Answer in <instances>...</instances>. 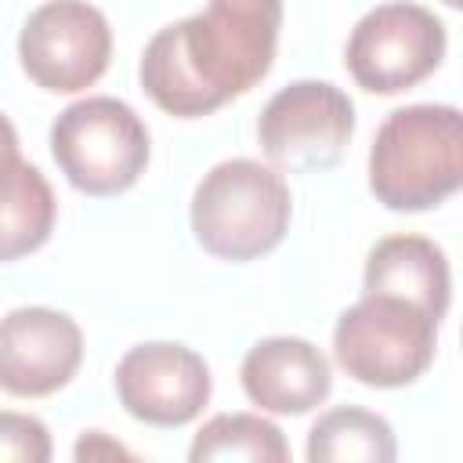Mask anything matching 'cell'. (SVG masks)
Returning a JSON list of instances; mask_svg holds the SVG:
<instances>
[{
  "mask_svg": "<svg viewBox=\"0 0 463 463\" xmlns=\"http://www.w3.org/2000/svg\"><path fill=\"white\" fill-rule=\"evenodd\" d=\"M365 293H394L420 304L438 322L449 311L452 279L445 250L423 235H387L365 257Z\"/></svg>",
  "mask_w": 463,
  "mask_h": 463,
  "instance_id": "cell-12",
  "label": "cell"
},
{
  "mask_svg": "<svg viewBox=\"0 0 463 463\" xmlns=\"http://www.w3.org/2000/svg\"><path fill=\"white\" fill-rule=\"evenodd\" d=\"M438 318L394 293H365L333 326L336 365L365 387H405L434 362Z\"/></svg>",
  "mask_w": 463,
  "mask_h": 463,
  "instance_id": "cell-4",
  "label": "cell"
},
{
  "mask_svg": "<svg viewBox=\"0 0 463 463\" xmlns=\"http://www.w3.org/2000/svg\"><path fill=\"white\" fill-rule=\"evenodd\" d=\"M239 380L253 405L279 416L311 412L333 391L329 358L311 340H300V336L257 340L242 358Z\"/></svg>",
  "mask_w": 463,
  "mask_h": 463,
  "instance_id": "cell-11",
  "label": "cell"
},
{
  "mask_svg": "<svg viewBox=\"0 0 463 463\" xmlns=\"http://www.w3.org/2000/svg\"><path fill=\"white\" fill-rule=\"evenodd\" d=\"M445 4H449V7H459V0H445Z\"/></svg>",
  "mask_w": 463,
  "mask_h": 463,
  "instance_id": "cell-19",
  "label": "cell"
},
{
  "mask_svg": "<svg viewBox=\"0 0 463 463\" xmlns=\"http://www.w3.org/2000/svg\"><path fill=\"white\" fill-rule=\"evenodd\" d=\"M18 58L25 76L51 94L87 90L112 58L109 18L87 0H47L25 18Z\"/></svg>",
  "mask_w": 463,
  "mask_h": 463,
  "instance_id": "cell-8",
  "label": "cell"
},
{
  "mask_svg": "<svg viewBox=\"0 0 463 463\" xmlns=\"http://www.w3.org/2000/svg\"><path fill=\"white\" fill-rule=\"evenodd\" d=\"M463 184V116L456 105L394 109L369 148V192L398 213L445 203Z\"/></svg>",
  "mask_w": 463,
  "mask_h": 463,
  "instance_id": "cell-2",
  "label": "cell"
},
{
  "mask_svg": "<svg viewBox=\"0 0 463 463\" xmlns=\"http://www.w3.org/2000/svg\"><path fill=\"white\" fill-rule=\"evenodd\" d=\"M51 434L29 412H0V463H47Z\"/></svg>",
  "mask_w": 463,
  "mask_h": 463,
  "instance_id": "cell-16",
  "label": "cell"
},
{
  "mask_svg": "<svg viewBox=\"0 0 463 463\" xmlns=\"http://www.w3.org/2000/svg\"><path fill=\"white\" fill-rule=\"evenodd\" d=\"M279 29L282 0H206L148 40L141 87L170 116H210L268 76Z\"/></svg>",
  "mask_w": 463,
  "mask_h": 463,
  "instance_id": "cell-1",
  "label": "cell"
},
{
  "mask_svg": "<svg viewBox=\"0 0 463 463\" xmlns=\"http://www.w3.org/2000/svg\"><path fill=\"white\" fill-rule=\"evenodd\" d=\"M188 459L192 463H228V459L286 463L289 445L282 430L257 412H221L199 427L188 449Z\"/></svg>",
  "mask_w": 463,
  "mask_h": 463,
  "instance_id": "cell-15",
  "label": "cell"
},
{
  "mask_svg": "<svg viewBox=\"0 0 463 463\" xmlns=\"http://www.w3.org/2000/svg\"><path fill=\"white\" fill-rule=\"evenodd\" d=\"M445 22L409 0H391L358 18L347 40V69L369 94H398L423 83L445 58Z\"/></svg>",
  "mask_w": 463,
  "mask_h": 463,
  "instance_id": "cell-6",
  "label": "cell"
},
{
  "mask_svg": "<svg viewBox=\"0 0 463 463\" xmlns=\"http://www.w3.org/2000/svg\"><path fill=\"white\" fill-rule=\"evenodd\" d=\"M0 148H18V134L4 112H0Z\"/></svg>",
  "mask_w": 463,
  "mask_h": 463,
  "instance_id": "cell-18",
  "label": "cell"
},
{
  "mask_svg": "<svg viewBox=\"0 0 463 463\" xmlns=\"http://www.w3.org/2000/svg\"><path fill=\"white\" fill-rule=\"evenodd\" d=\"M289 184L257 159H224L192 192V232L199 246L232 264L271 253L289 232Z\"/></svg>",
  "mask_w": 463,
  "mask_h": 463,
  "instance_id": "cell-3",
  "label": "cell"
},
{
  "mask_svg": "<svg viewBox=\"0 0 463 463\" xmlns=\"http://www.w3.org/2000/svg\"><path fill=\"white\" fill-rule=\"evenodd\" d=\"M394 456L398 445L391 423L358 405L329 409L307 430L311 463H391Z\"/></svg>",
  "mask_w": 463,
  "mask_h": 463,
  "instance_id": "cell-14",
  "label": "cell"
},
{
  "mask_svg": "<svg viewBox=\"0 0 463 463\" xmlns=\"http://www.w3.org/2000/svg\"><path fill=\"white\" fill-rule=\"evenodd\" d=\"M354 134V101L326 80L282 87L257 119V141L282 174H315L340 163Z\"/></svg>",
  "mask_w": 463,
  "mask_h": 463,
  "instance_id": "cell-7",
  "label": "cell"
},
{
  "mask_svg": "<svg viewBox=\"0 0 463 463\" xmlns=\"http://www.w3.org/2000/svg\"><path fill=\"white\" fill-rule=\"evenodd\" d=\"M58 203L40 174L18 148H0V260H18L40 250L54 232Z\"/></svg>",
  "mask_w": 463,
  "mask_h": 463,
  "instance_id": "cell-13",
  "label": "cell"
},
{
  "mask_svg": "<svg viewBox=\"0 0 463 463\" xmlns=\"http://www.w3.org/2000/svg\"><path fill=\"white\" fill-rule=\"evenodd\" d=\"M76 459H94V456H130L123 445H116V441H109L101 430H87L83 438H80V445H76V452H72Z\"/></svg>",
  "mask_w": 463,
  "mask_h": 463,
  "instance_id": "cell-17",
  "label": "cell"
},
{
  "mask_svg": "<svg viewBox=\"0 0 463 463\" xmlns=\"http://www.w3.org/2000/svg\"><path fill=\"white\" fill-rule=\"evenodd\" d=\"M119 405L152 427H184L210 402V365L199 351L170 340L130 347L116 365Z\"/></svg>",
  "mask_w": 463,
  "mask_h": 463,
  "instance_id": "cell-9",
  "label": "cell"
},
{
  "mask_svg": "<svg viewBox=\"0 0 463 463\" xmlns=\"http://www.w3.org/2000/svg\"><path fill=\"white\" fill-rule=\"evenodd\" d=\"M83 362L80 326L54 307H14L0 318V391L47 398L61 391Z\"/></svg>",
  "mask_w": 463,
  "mask_h": 463,
  "instance_id": "cell-10",
  "label": "cell"
},
{
  "mask_svg": "<svg viewBox=\"0 0 463 463\" xmlns=\"http://www.w3.org/2000/svg\"><path fill=\"white\" fill-rule=\"evenodd\" d=\"M51 156L83 195H119L148 166V127L119 98H83L51 123Z\"/></svg>",
  "mask_w": 463,
  "mask_h": 463,
  "instance_id": "cell-5",
  "label": "cell"
}]
</instances>
